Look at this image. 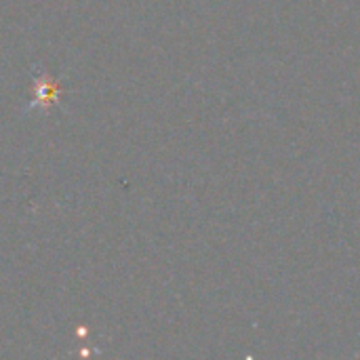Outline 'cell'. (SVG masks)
Here are the masks:
<instances>
[{
    "instance_id": "6da1fadb",
    "label": "cell",
    "mask_w": 360,
    "mask_h": 360,
    "mask_svg": "<svg viewBox=\"0 0 360 360\" xmlns=\"http://www.w3.org/2000/svg\"><path fill=\"white\" fill-rule=\"evenodd\" d=\"M61 93V84L53 80L46 74H40L34 84V99L32 105H40V110H46V105L57 101V95Z\"/></svg>"
}]
</instances>
